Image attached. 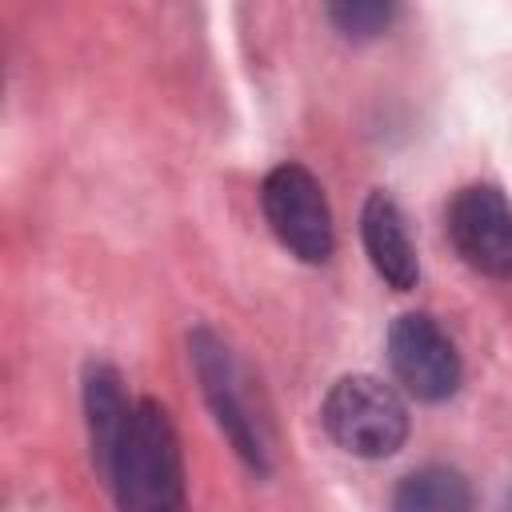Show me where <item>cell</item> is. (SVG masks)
Masks as SVG:
<instances>
[{
    "label": "cell",
    "instance_id": "1",
    "mask_svg": "<svg viewBox=\"0 0 512 512\" xmlns=\"http://www.w3.org/2000/svg\"><path fill=\"white\" fill-rule=\"evenodd\" d=\"M104 484L120 508L132 512H172L184 504V460L168 412L156 400H136L128 424L108 460Z\"/></svg>",
    "mask_w": 512,
    "mask_h": 512
},
{
    "label": "cell",
    "instance_id": "2",
    "mask_svg": "<svg viewBox=\"0 0 512 512\" xmlns=\"http://www.w3.org/2000/svg\"><path fill=\"white\" fill-rule=\"evenodd\" d=\"M320 420L328 436L360 456V460H384L404 448L408 440V408L396 388H388L376 376H344L328 388Z\"/></svg>",
    "mask_w": 512,
    "mask_h": 512
},
{
    "label": "cell",
    "instance_id": "3",
    "mask_svg": "<svg viewBox=\"0 0 512 512\" xmlns=\"http://www.w3.org/2000/svg\"><path fill=\"white\" fill-rule=\"evenodd\" d=\"M188 344H192V364H196L200 388H204L224 436L232 440V448L240 452V460L248 468L268 472L272 468V440H268L264 416L252 404V388H248L244 368L236 364L228 344H220L208 328H196L188 336Z\"/></svg>",
    "mask_w": 512,
    "mask_h": 512
},
{
    "label": "cell",
    "instance_id": "4",
    "mask_svg": "<svg viewBox=\"0 0 512 512\" xmlns=\"http://www.w3.org/2000/svg\"><path fill=\"white\" fill-rule=\"evenodd\" d=\"M260 208L276 240L304 264H324L336 248L332 212L320 180L304 164H280L260 184Z\"/></svg>",
    "mask_w": 512,
    "mask_h": 512
},
{
    "label": "cell",
    "instance_id": "5",
    "mask_svg": "<svg viewBox=\"0 0 512 512\" xmlns=\"http://www.w3.org/2000/svg\"><path fill=\"white\" fill-rule=\"evenodd\" d=\"M388 364L396 380L404 384L408 396L416 400H448L460 388V352L448 340V332L424 316V312H404L388 328Z\"/></svg>",
    "mask_w": 512,
    "mask_h": 512
},
{
    "label": "cell",
    "instance_id": "6",
    "mask_svg": "<svg viewBox=\"0 0 512 512\" xmlns=\"http://www.w3.org/2000/svg\"><path fill=\"white\" fill-rule=\"evenodd\" d=\"M448 240L484 276H512V204L500 188L472 184L448 204Z\"/></svg>",
    "mask_w": 512,
    "mask_h": 512
},
{
    "label": "cell",
    "instance_id": "7",
    "mask_svg": "<svg viewBox=\"0 0 512 512\" xmlns=\"http://www.w3.org/2000/svg\"><path fill=\"white\" fill-rule=\"evenodd\" d=\"M360 236H364V252L372 260V268L380 272V280L396 292L416 288L420 280V260H416V244L408 236L404 212L388 192H372L364 200L360 212Z\"/></svg>",
    "mask_w": 512,
    "mask_h": 512
},
{
    "label": "cell",
    "instance_id": "8",
    "mask_svg": "<svg viewBox=\"0 0 512 512\" xmlns=\"http://www.w3.org/2000/svg\"><path fill=\"white\" fill-rule=\"evenodd\" d=\"M84 412H88V436H92V464L104 476L108 460L116 452V440H120V432L128 424V412H132V400L124 396L116 368H108V364H92L88 368Z\"/></svg>",
    "mask_w": 512,
    "mask_h": 512
},
{
    "label": "cell",
    "instance_id": "9",
    "mask_svg": "<svg viewBox=\"0 0 512 512\" xmlns=\"http://www.w3.org/2000/svg\"><path fill=\"white\" fill-rule=\"evenodd\" d=\"M392 508L400 512H460L472 508V492L460 472L452 468H420L400 480Z\"/></svg>",
    "mask_w": 512,
    "mask_h": 512
},
{
    "label": "cell",
    "instance_id": "10",
    "mask_svg": "<svg viewBox=\"0 0 512 512\" xmlns=\"http://www.w3.org/2000/svg\"><path fill=\"white\" fill-rule=\"evenodd\" d=\"M396 0H328V16L340 36L348 40H372L392 24Z\"/></svg>",
    "mask_w": 512,
    "mask_h": 512
},
{
    "label": "cell",
    "instance_id": "11",
    "mask_svg": "<svg viewBox=\"0 0 512 512\" xmlns=\"http://www.w3.org/2000/svg\"><path fill=\"white\" fill-rule=\"evenodd\" d=\"M508 504H512V492H508Z\"/></svg>",
    "mask_w": 512,
    "mask_h": 512
}]
</instances>
